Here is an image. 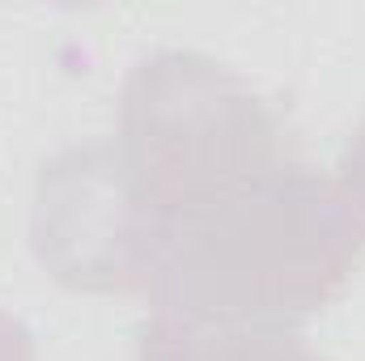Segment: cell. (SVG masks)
<instances>
[{"mask_svg":"<svg viewBox=\"0 0 365 361\" xmlns=\"http://www.w3.org/2000/svg\"><path fill=\"white\" fill-rule=\"evenodd\" d=\"M115 149L170 225L293 162L264 93L187 47H158L128 68Z\"/></svg>","mask_w":365,"mask_h":361,"instance_id":"cell-2","label":"cell"},{"mask_svg":"<svg viewBox=\"0 0 365 361\" xmlns=\"http://www.w3.org/2000/svg\"><path fill=\"white\" fill-rule=\"evenodd\" d=\"M0 361H34V336L9 310H0Z\"/></svg>","mask_w":365,"mask_h":361,"instance_id":"cell-5","label":"cell"},{"mask_svg":"<svg viewBox=\"0 0 365 361\" xmlns=\"http://www.w3.org/2000/svg\"><path fill=\"white\" fill-rule=\"evenodd\" d=\"M170 221L132 179L115 141L68 145L34 179L30 247L77 293H149Z\"/></svg>","mask_w":365,"mask_h":361,"instance_id":"cell-3","label":"cell"},{"mask_svg":"<svg viewBox=\"0 0 365 361\" xmlns=\"http://www.w3.org/2000/svg\"><path fill=\"white\" fill-rule=\"evenodd\" d=\"M365 255V200L340 175L284 162L259 183L170 225L153 310L297 332L323 315Z\"/></svg>","mask_w":365,"mask_h":361,"instance_id":"cell-1","label":"cell"},{"mask_svg":"<svg viewBox=\"0 0 365 361\" xmlns=\"http://www.w3.org/2000/svg\"><path fill=\"white\" fill-rule=\"evenodd\" d=\"M136 361H327L297 332L284 327H234L200 323L153 310L140 323Z\"/></svg>","mask_w":365,"mask_h":361,"instance_id":"cell-4","label":"cell"},{"mask_svg":"<svg viewBox=\"0 0 365 361\" xmlns=\"http://www.w3.org/2000/svg\"><path fill=\"white\" fill-rule=\"evenodd\" d=\"M340 183L349 187V191H357L365 200V123L353 132V141L344 145V158H340Z\"/></svg>","mask_w":365,"mask_h":361,"instance_id":"cell-6","label":"cell"}]
</instances>
